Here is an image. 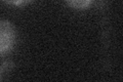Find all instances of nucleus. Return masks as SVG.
<instances>
[{"label":"nucleus","mask_w":123,"mask_h":82,"mask_svg":"<svg viewBox=\"0 0 123 82\" xmlns=\"http://www.w3.org/2000/svg\"><path fill=\"white\" fill-rule=\"evenodd\" d=\"M14 42V30L8 21L0 23V53L4 54L11 49Z\"/></svg>","instance_id":"nucleus-1"},{"label":"nucleus","mask_w":123,"mask_h":82,"mask_svg":"<svg viewBox=\"0 0 123 82\" xmlns=\"http://www.w3.org/2000/svg\"><path fill=\"white\" fill-rule=\"evenodd\" d=\"M69 5H71L74 8H85L90 4L91 0H66Z\"/></svg>","instance_id":"nucleus-2"},{"label":"nucleus","mask_w":123,"mask_h":82,"mask_svg":"<svg viewBox=\"0 0 123 82\" xmlns=\"http://www.w3.org/2000/svg\"><path fill=\"white\" fill-rule=\"evenodd\" d=\"M5 2L9 3V4H15V5H20V4H24V3L28 2L29 0H4Z\"/></svg>","instance_id":"nucleus-3"}]
</instances>
